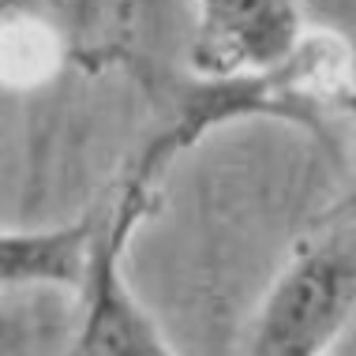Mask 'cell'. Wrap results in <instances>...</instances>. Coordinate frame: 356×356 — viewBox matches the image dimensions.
<instances>
[{
	"label": "cell",
	"mask_w": 356,
	"mask_h": 356,
	"mask_svg": "<svg viewBox=\"0 0 356 356\" xmlns=\"http://www.w3.org/2000/svg\"><path fill=\"white\" fill-rule=\"evenodd\" d=\"M345 105H353L349 45L330 31L300 34V42L270 64L214 72L210 79L180 90L169 124L143 147L131 172L154 184L177 154L195 147L221 124L277 117L304 128H323L326 117Z\"/></svg>",
	"instance_id": "obj_1"
},
{
	"label": "cell",
	"mask_w": 356,
	"mask_h": 356,
	"mask_svg": "<svg viewBox=\"0 0 356 356\" xmlns=\"http://www.w3.org/2000/svg\"><path fill=\"white\" fill-rule=\"evenodd\" d=\"M356 315V191L338 214L323 218L296 248L259 307L244 353L315 356L326 353Z\"/></svg>",
	"instance_id": "obj_2"
},
{
	"label": "cell",
	"mask_w": 356,
	"mask_h": 356,
	"mask_svg": "<svg viewBox=\"0 0 356 356\" xmlns=\"http://www.w3.org/2000/svg\"><path fill=\"white\" fill-rule=\"evenodd\" d=\"M150 191H154L150 180L128 172L124 188L102 210L98 252H94V263H90V277L79 289L83 323H79V334H75V353H90V356H165L172 353V345L161 338L158 323L136 300L128 277H124L128 240L143 221V214L150 210Z\"/></svg>",
	"instance_id": "obj_3"
},
{
	"label": "cell",
	"mask_w": 356,
	"mask_h": 356,
	"mask_svg": "<svg viewBox=\"0 0 356 356\" xmlns=\"http://www.w3.org/2000/svg\"><path fill=\"white\" fill-rule=\"evenodd\" d=\"M293 0H199L195 68L207 75L270 64L300 42Z\"/></svg>",
	"instance_id": "obj_4"
},
{
	"label": "cell",
	"mask_w": 356,
	"mask_h": 356,
	"mask_svg": "<svg viewBox=\"0 0 356 356\" xmlns=\"http://www.w3.org/2000/svg\"><path fill=\"white\" fill-rule=\"evenodd\" d=\"M102 210L72 225L0 236V277L4 285H56L79 296L98 252Z\"/></svg>",
	"instance_id": "obj_5"
}]
</instances>
